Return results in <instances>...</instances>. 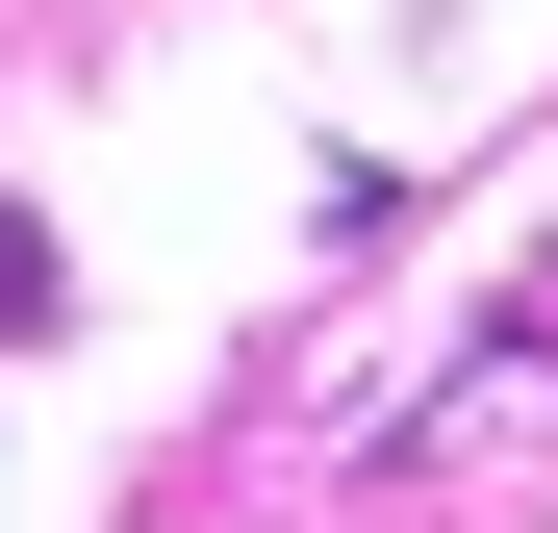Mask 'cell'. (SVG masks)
Returning a JSON list of instances; mask_svg holds the SVG:
<instances>
[{"label": "cell", "instance_id": "1", "mask_svg": "<svg viewBox=\"0 0 558 533\" xmlns=\"http://www.w3.org/2000/svg\"><path fill=\"white\" fill-rule=\"evenodd\" d=\"M26 330H51V229L0 204V355H26Z\"/></svg>", "mask_w": 558, "mask_h": 533}]
</instances>
